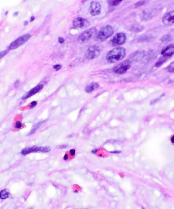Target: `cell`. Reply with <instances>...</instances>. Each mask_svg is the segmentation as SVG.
<instances>
[{
    "instance_id": "484cf974",
    "label": "cell",
    "mask_w": 174,
    "mask_h": 209,
    "mask_svg": "<svg viewBox=\"0 0 174 209\" xmlns=\"http://www.w3.org/2000/svg\"><path fill=\"white\" fill-rule=\"evenodd\" d=\"M15 127L17 129H19L21 127V123L20 121H17L15 123Z\"/></svg>"
},
{
    "instance_id": "4fadbf2b",
    "label": "cell",
    "mask_w": 174,
    "mask_h": 209,
    "mask_svg": "<svg viewBox=\"0 0 174 209\" xmlns=\"http://www.w3.org/2000/svg\"><path fill=\"white\" fill-rule=\"evenodd\" d=\"M161 54L162 57L169 59L170 57L174 55V45L166 46L165 48L162 50Z\"/></svg>"
},
{
    "instance_id": "e0dca14e",
    "label": "cell",
    "mask_w": 174,
    "mask_h": 209,
    "mask_svg": "<svg viewBox=\"0 0 174 209\" xmlns=\"http://www.w3.org/2000/svg\"><path fill=\"white\" fill-rule=\"evenodd\" d=\"M9 192L6 189L1 191V192H0V199H6L9 197Z\"/></svg>"
},
{
    "instance_id": "4316f807",
    "label": "cell",
    "mask_w": 174,
    "mask_h": 209,
    "mask_svg": "<svg viewBox=\"0 0 174 209\" xmlns=\"http://www.w3.org/2000/svg\"><path fill=\"white\" fill-rule=\"evenodd\" d=\"M37 102H36V101L32 102L31 103V106H30L31 109H32V108H34L36 105H37Z\"/></svg>"
},
{
    "instance_id": "30bf717a",
    "label": "cell",
    "mask_w": 174,
    "mask_h": 209,
    "mask_svg": "<svg viewBox=\"0 0 174 209\" xmlns=\"http://www.w3.org/2000/svg\"><path fill=\"white\" fill-rule=\"evenodd\" d=\"M162 21L165 26H171L174 24V11L166 13L163 16Z\"/></svg>"
},
{
    "instance_id": "277c9868",
    "label": "cell",
    "mask_w": 174,
    "mask_h": 209,
    "mask_svg": "<svg viewBox=\"0 0 174 209\" xmlns=\"http://www.w3.org/2000/svg\"><path fill=\"white\" fill-rule=\"evenodd\" d=\"M97 29L95 28H93L87 30L82 33L78 37L77 40L79 44H84L88 41L94 35L96 34Z\"/></svg>"
},
{
    "instance_id": "d6a6232c",
    "label": "cell",
    "mask_w": 174,
    "mask_h": 209,
    "mask_svg": "<svg viewBox=\"0 0 174 209\" xmlns=\"http://www.w3.org/2000/svg\"><path fill=\"white\" fill-rule=\"evenodd\" d=\"M68 154H65V155H64V160H67V159H68Z\"/></svg>"
},
{
    "instance_id": "8fae6325",
    "label": "cell",
    "mask_w": 174,
    "mask_h": 209,
    "mask_svg": "<svg viewBox=\"0 0 174 209\" xmlns=\"http://www.w3.org/2000/svg\"><path fill=\"white\" fill-rule=\"evenodd\" d=\"M91 11L90 13L93 16L99 15L101 12V6L98 2L93 1L91 3Z\"/></svg>"
},
{
    "instance_id": "44dd1931",
    "label": "cell",
    "mask_w": 174,
    "mask_h": 209,
    "mask_svg": "<svg viewBox=\"0 0 174 209\" xmlns=\"http://www.w3.org/2000/svg\"><path fill=\"white\" fill-rule=\"evenodd\" d=\"M122 0H115V1H109L108 4L111 6H118L122 2Z\"/></svg>"
},
{
    "instance_id": "2e32d148",
    "label": "cell",
    "mask_w": 174,
    "mask_h": 209,
    "mask_svg": "<svg viewBox=\"0 0 174 209\" xmlns=\"http://www.w3.org/2000/svg\"><path fill=\"white\" fill-rule=\"evenodd\" d=\"M44 121H41V122H39V123H38L37 124H36V125H35L34 126H33V127L32 128V129H31V131L30 132V133H29V134H28V135H32V134H34V133L37 130V129L40 127V126L44 123Z\"/></svg>"
},
{
    "instance_id": "83f0119b",
    "label": "cell",
    "mask_w": 174,
    "mask_h": 209,
    "mask_svg": "<svg viewBox=\"0 0 174 209\" xmlns=\"http://www.w3.org/2000/svg\"><path fill=\"white\" fill-rule=\"evenodd\" d=\"M58 41H59L60 44H63V43H64L65 41V39L63 37H59V38H58Z\"/></svg>"
},
{
    "instance_id": "9a60e30c",
    "label": "cell",
    "mask_w": 174,
    "mask_h": 209,
    "mask_svg": "<svg viewBox=\"0 0 174 209\" xmlns=\"http://www.w3.org/2000/svg\"><path fill=\"white\" fill-rule=\"evenodd\" d=\"M99 87V85L97 83L93 82L86 86L85 88V91L87 93H90L93 91L94 90H96L97 88H98Z\"/></svg>"
},
{
    "instance_id": "f546056e",
    "label": "cell",
    "mask_w": 174,
    "mask_h": 209,
    "mask_svg": "<svg viewBox=\"0 0 174 209\" xmlns=\"http://www.w3.org/2000/svg\"><path fill=\"white\" fill-rule=\"evenodd\" d=\"M19 83H20V82H19V80H17V81H16L14 83V86H15V87H18V86H19Z\"/></svg>"
},
{
    "instance_id": "3957f363",
    "label": "cell",
    "mask_w": 174,
    "mask_h": 209,
    "mask_svg": "<svg viewBox=\"0 0 174 209\" xmlns=\"http://www.w3.org/2000/svg\"><path fill=\"white\" fill-rule=\"evenodd\" d=\"M31 37V35L29 34H26L21 36L20 37L17 38L12 43H11L8 46V49L9 50H14L17 49L29 40Z\"/></svg>"
},
{
    "instance_id": "7402d4cb",
    "label": "cell",
    "mask_w": 174,
    "mask_h": 209,
    "mask_svg": "<svg viewBox=\"0 0 174 209\" xmlns=\"http://www.w3.org/2000/svg\"><path fill=\"white\" fill-rule=\"evenodd\" d=\"M167 70L169 73H174V61L170 64L168 66Z\"/></svg>"
},
{
    "instance_id": "8992f818",
    "label": "cell",
    "mask_w": 174,
    "mask_h": 209,
    "mask_svg": "<svg viewBox=\"0 0 174 209\" xmlns=\"http://www.w3.org/2000/svg\"><path fill=\"white\" fill-rule=\"evenodd\" d=\"M130 67H131V63L129 61L126 60L116 65L113 68V71L116 74L122 75L125 73Z\"/></svg>"
},
{
    "instance_id": "6da1fadb",
    "label": "cell",
    "mask_w": 174,
    "mask_h": 209,
    "mask_svg": "<svg viewBox=\"0 0 174 209\" xmlns=\"http://www.w3.org/2000/svg\"><path fill=\"white\" fill-rule=\"evenodd\" d=\"M125 55L126 51L124 48H117L108 52L106 58L109 63H115L123 59Z\"/></svg>"
},
{
    "instance_id": "9c48e42d",
    "label": "cell",
    "mask_w": 174,
    "mask_h": 209,
    "mask_svg": "<svg viewBox=\"0 0 174 209\" xmlns=\"http://www.w3.org/2000/svg\"><path fill=\"white\" fill-rule=\"evenodd\" d=\"M73 25L74 27L78 28H86L90 26V23L82 17H77L73 21Z\"/></svg>"
},
{
    "instance_id": "ba28073f",
    "label": "cell",
    "mask_w": 174,
    "mask_h": 209,
    "mask_svg": "<svg viewBox=\"0 0 174 209\" xmlns=\"http://www.w3.org/2000/svg\"><path fill=\"white\" fill-rule=\"evenodd\" d=\"M126 40V35L123 33H117L111 40V45L114 46L121 45L125 43Z\"/></svg>"
},
{
    "instance_id": "ffe728a7",
    "label": "cell",
    "mask_w": 174,
    "mask_h": 209,
    "mask_svg": "<svg viewBox=\"0 0 174 209\" xmlns=\"http://www.w3.org/2000/svg\"><path fill=\"white\" fill-rule=\"evenodd\" d=\"M131 29L132 31L135 32H140L143 30V28L139 25H133L131 28Z\"/></svg>"
},
{
    "instance_id": "7c38bea8",
    "label": "cell",
    "mask_w": 174,
    "mask_h": 209,
    "mask_svg": "<svg viewBox=\"0 0 174 209\" xmlns=\"http://www.w3.org/2000/svg\"><path fill=\"white\" fill-rule=\"evenodd\" d=\"M43 85L42 84H39L37 85L36 86H35L34 88L31 89L30 90L28 93H27L24 95L22 97V100H26L29 98H30V97L32 96H33L37 93L43 89Z\"/></svg>"
},
{
    "instance_id": "cb8c5ba5",
    "label": "cell",
    "mask_w": 174,
    "mask_h": 209,
    "mask_svg": "<svg viewBox=\"0 0 174 209\" xmlns=\"http://www.w3.org/2000/svg\"><path fill=\"white\" fill-rule=\"evenodd\" d=\"M145 3H146V2L144 1H140V2H137V3H136L135 4V7H140V6H143Z\"/></svg>"
},
{
    "instance_id": "d4e9b609",
    "label": "cell",
    "mask_w": 174,
    "mask_h": 209,
    "mask_svg": "<svg viewBox=\"0 0 174 209\" xmlns=\"http://www.w3.org/2000/svg\"><path fill=\"white\" fill-rule=\"evenodd\" d=\"M53 67L54 69L56 70V71H58L61 69V65L60 64H57V65H54Z\"/></svg>"
},
{
    "instance_id": "d6986e66",
    "label": "cell",
    "mask_w": 174,
    "mask_h": 209,
    "mask_svg": "<svg viewBox=\"0 0 174 209\" xmlns=\"http://www.w3.org/2000/svg\"><path fill=\"white\" fill-rule=\"evenodd\" d=\"M167 60H168V59L165 58H164V57L160 58L157 61V62L155 63V67H160L161 65L164 64Z\"/></svg>"
},
{
    "instance_id": "ac0fdd59",
    "label": "cell",
    "mask_w": 174,
    "mask_h": 209,
    "mask_svg": "<svg viewBox=\"0 0 174 209\" xmlns=\"http://www.w3.org/2000/svg\"><path fill=\"white\" fill-rule=\"evenodd\" d=\"M172 40V38L171 35H166L164 36H163L161 39L162 42L164 43V44H168V43L171 42Z\"/></svg>"
},
{
    "instance_id": "d590c367",
    "label": "cell",
    "mask_w": 174,
    "mask_h": 209,
    "mask_svg": "<svg viewBox=\"0 0 174 209\" xmlns=\"http://www.w3.org/2000/svg\"><path fill=\"white\" fill-rule=\"evenodd\" d=\"M171 141L172 143H174V136H173L171 138Z\"/></svg>"
},
{
    "instance_id": "f1b7e54d",
    "label": "cell",
    "mask_w": 174,
    "mask_h": 209,
    "mask_svg": "<svg viewBox=\"0 0 174 209\" xmlns=\"http://www.w3.org/2000/svg\"><path fill=\"white\" fill-rule=\"evenodd\" d=\"M110 153H111V154H118L121 153V151H120V150H114V151H112V152H110Z\"/></svg>"
},
{
    "instance_id": "603a6c76",
    "label": "cell",
    "mask_w": 174,
    "mask_h": 209,
    "mask_svg": "<svg viewBox=\"0 0 174 209\" xmlns=\"http://www.w3.org/2000/svg\"><path fill=\"white\" fill-rule=\"evenodd\" d=\"M9 51L10 50L9 49H7L3 51L0 52V59H1L3 57L5 56L9 52Z\"/></svg>"
},
{
    "instance_id": "1f68e13d",
    "label": "cell",
    "mask_w": 174,
    "mask_h": 209,
    "mask_svg": "<svg viewBox=\"0 0 174 209\" xmlns=\"http://www.w3.org/2000/svg\"><path fill=\"white\" fill-rule=\"evenodd\" d=\"M91 152H92V153L93 154H96L97 152V149H93V150L91 151Z\"/></svg>"
},
{
    "instance_id": "5bb4252c",
    "label": "cell",
    "mask_w": 174,
    "mask_h": 209,
    "mask_svg": "<svg viewBox=\"0 0 174 209\" xmlns=\"http://www.w3.org/2000/svg\"><path fill=\"white\" fill-rule=\"evenodd\" d=\"M153 12H152V11L146 10L144 11L142 13V15H141V19L144 20H147L151 19L153 16Z\"/></svg>"
},
{
    "instance_id": "8d00e7d4",
    "label": "cell",
    "mask_w": 174,
    "mask_h": 209,
    "mask_svg": "<svg viewBox=\"0 0 174 209\" xmlns=\"http://www.w3.org/2000/svg\"><path fill=\"white\" fill-rule=\"evenodd\" d=\"M18 14H19V12H15V13L13 14V15L14 16H17Z\"/></svg>"
},
{
    "instance_id": "e575fe53",
    "label": "cell",
    "mask_w": 174,
    "mask_h": 209,
    "mask_svg": "<svg viewBox=\"0 0 174 209\" xmlns=\"http://www.w3.org/2000/svg\"><path fill=\"white\" fill-rule=\"evenodd\" d=\"M28 24H29V23H28V21H25L24 22V26H27V25H28Z\"/></svg>"
},
{
    "instance_id": "52a82bcc",
    "label": "cell",
    "mask_w": 174,
    "mask_h": 209,
    "mask_svg": "<svg viewBox=\"0 0 174 209\" xmlns=\"http://www.w3.org/2000/svg\"><path fill=\"white\" fill-rule=\"evenodd\" d=\"M100 50L97 45H93L87 50L85 54V57L87 59H93L95 58L99 55Z\"/></svg>"
},
{
    "instance_id": "5b68a950",
    "label": "cell",
    "mask_w": 174,
    "mask_h": 209,
    "mask_svg": "<svg viewBox=\"0 0 174 209\" xmlns=\"http://www.w3.org/2000/svg\"><path fill=\"white\" fill-rule=\"evenodd\" d=\"M51 150V148L49 146L45 147H36L33 146L29 148H26L21 151V154L23 155H26V154H31L32 153H48Z\"/></svg>"
},
{
    "instance_id": "4dcf8cb0",
    "label": "cell",
    "mask_w": 174,
    "mask_h": 209,
    "mask_svg": "<svg viewBox=\"0 0 174 209\" xmlns=\"http://www.w3.org/2000/svg\"><path fill=\"white\" fill-rule=\"evenodd\" d=\"M70 153L71 154V156H74L75 154V150L74 149H72L70 150Z\"/></svg>"
},
{
    "instance_id": "836d02e7",
    "label": "cell",
    "mask_w": 174,
    "mask_h": 209,
    "mask_svg": "<svg viewBox=\"0 0 174 209\" xmlns=\"http://www.w3.org/2000/svg\"><path fill=\"white\" fill-rule=\"evenodd\" d=\"M34 20H35V17L33 16H32V17H31V19H30V21H31V22H32V21H33Z\"/></svg>"
},
{
    "instance_id": "7a4b0ae2",
    "label": "cell",
    "mask_w": 174,
    "mask_h": 209,
    "mask_svg": "<svg viewBox=\"0 0 174 209\" xmlns=\"http://www.w3.org/2000/svg\"><path fill=\"white\" fill-rule=\"evenodd\" d=\"M114 29L110 25H106L101 28L96 34V39L98 41H103L111 37L114 33Z\"/></svg>"
}]
</instances>
